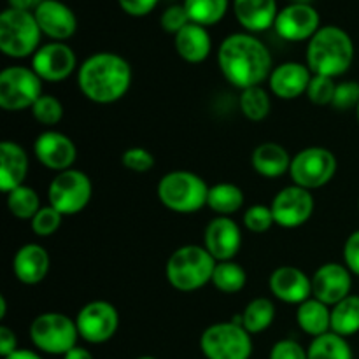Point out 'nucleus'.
<instances>
[{
    "instance_id": "obj_11",
    "label": "nucleus",
    "mask_w": 359,
    "mask_h": 359,
    "mask_svg": "<svg viewBox=\"0 0 359 359\" xmlns=\"http://www.w3.org/2000/svg\"><path fill=\"white\" fill-rule=\"evenodd\" d=\"M337 167V158L332 151L312 146L294 154L291 160L290 175L294 184L312 191L328 184L335 177Z\"/></svg>"
},
{
    "instance_id": "obj_14",
    "label": "nucleus",
    "mask_w": 359,
    "mask_h": 359,
    "mask_svg": "<svg viewBox=\"0 0 359 359\" xmlns=\"http://www.w3.org/2000/svg\"><path fill=\"white\" fill-rule=\"evenodd\" d=\"M273 28L284 41H311L321 28V18L318 9L309 2H293L279 11Z\"/></svg>"
},
{
    "instance_id": "obj_7",
    "label": "nucleus",
    "mask_w": 359,
    "mask_h": 359,
    "mask_svg": "<svg viewBox=\"0 0 359 359\" xmlns=\"http://www.w3.org/2000/svg\"><path fill=\"white\" fill-rule=\"evenodd\" d=\"M30 339L42 353L65 356L79 339L76 319L60 312H44L32 321Z\"/></svg>"
},
{
    "instance_id": "obj_3",
    "label": "nucleus",
    "mask_w": 359,
    "mask_h": 359,
    "mask_svg": "<svg viewBox=\"0 0 359 359\" xmlns=\"http://www.w3.org/2000/svg\"><path fill=\"white\" fill-rule=\"evenodd\" d=\"M354 62V42L344 28L335 25L321 27L309 41L307 67L314 76H342Z\"/></svg>"
},
{
    "instance_id": "obj_21",
    "label": "nucleus",
    "mask_w": 359,
    "mask_h": 359,
    "mask_svg": "<svg viewBox=\"0 0 359 359\" xmlns=\"http://www.w3.org/2000/svg\"><path fill=\"white\" fill-rule=\"evenodd\" d=\"M314 74L307 65L298 62H284L273 67L269 77L270 91L280 100H294L307 93V88Z\"/></svg>"
},
{
    "instance_id": "obj_38",
    "label": "nucleus",
    "mask_w": 359,
    "mask_h": 359,
    "mask_svg": "<svg viewBox=\"0 0 359 359\" xmlns=\"http://www.w3.org/2000/svg\"><path fill=\"white\" fill-rule=\"evenodd\" d=\"M276 224L272 207L256 203L244 212V226L252 233H265Z\"/></svg>"
},
{
    "instance_id": "obj_12",
    "label": "nucleus",
    "mask_w": 359,
    "mask_h": 359,
    "mask_svg": "<svg viewBox=\"0 0 359 359\" xmlns=\"http://www.w3.org/2000/svg\"><path fill=\"white\" fill-rule=\"evenodd\" d=\"M76 325L79 337L88 344H104L118 332V309L111 302L93 300L77 312Z\"/></svg>"
},
{
    "instance_id": "obj_31",
    "label": "nucleus",
    "mask_w": 359,
    "mask_h": 359,
    "mask_svg": "<svg viewBox=\"0 0 359 359\" xmlns=\"http://www.w3.org/2000/svg\"><path fill=\"white\" fill-rule=\"evenodd\" d=\"M189 21L202 27L217 25L228 13L230 0H184L182 2Z\"/></svg>"
},
{
    "instance_id": "obj_17",
    "label": "nucleus",
    "mask_w": 359,
    "mask_h": 359,
    "mask_svg": "<svg viewBox=\"0 0 359 359\" xmlns=\"http://www.w3.org/2000/svg\"><path fill=\"white\" fill-rule=\"evenodd\" d=\"M34 153L37 160L56 174L72 168L77 160V147L69 135L56 130H46L35 139Z\"/></svg>"
},
{
    "instance_id": "obj_35",
    "label": "nucleus",
    "mask_w": 359,
    "mask_h": 359,
    "mask_svg": "<svg viewBox=\"0 0 359 359\" xmlns=\"http://www.w3.org/2000/svg\"><path fill=\"white\" fill-rule=\"evenodd\" d=\"M242 114L251 121H263L270 114V95L263 90L262 86H252L242 90L241 98H238Z\"/></svg>"
},
{
    "instance_id": "obj_23",
    "label": "nucleus",
    "mask_w": 359,
    "mask_h": 359,
    "mask_svg": "<svg viewBox=\"0 0 359 359\" xmlns=\"http://www.w3.org/2000/svg\"><path fill=\"white\" fill-rule=\"evenodd\" d=\"M233 13L248 34H259L276 25L277 0H233Z\"/></svg>"
},
{
    "instance_id": "obj_16",
    "label": "nucleus",
    "mask_w": 359,
    "mask_h": 359,
    "mask_svg": "<svg viewBox=\"0 0 359 359\" xmlns=\"http://www.w3.org/2000/svg\"><path fill=\"white\" fill-rule=\"evenodd\" d=\"M311 279L312 297L330 307L349 297L353 290V273L340 263H325L316 270Z\"/></svg>"
},
{
    "instance_id": "obj_48",
    "label": "nucleus",
    "mask_w": 359,
    "mask_h": 359,
    "mask_svg": "<svg viewBox=\"0 0 359 359\" xmlns=\"http://www.w3.org/2000/svg\"><path fill=\"white\" fill-rule=\"evenodd\" d=\"M63 359H93V356H91V353L88 349L76 346L63 356Z\"/></svg>"
},
{
    "instance_id": "obj_50",
    "label": "nucleus",
    "mask_w": 359,
    "mask_h": 359,
    "mask_svg": "<svg viewBox=\"0 0 359 359\" xmlns=\"http://www.w3.org/2000/svg\"><path fill=\"white\" fill-rule=\"evenodd\" d=\"M7 312V300L4 294H0V319H6Z\"/></svg>"
},
{
    "instance_id": "obj_47",
    "label": "nucleus",
    "mask_w": 359,
    "mask_h": 359,
    "mask_svg": "<svg viewBox=\"0 0 359 359\" xmlns=\"http://www.w3.org/2000/svg\"><path fill=\"white\" fill-rule=\"evenodd\" d=\"M41 0H7L11 9H20V11H34Z\"/></svg>"
},
{
    "instance_id": "obj_40",
    "label": "nucleus",
    "mask_w": 359,
    "mask_h": 359,
    "mask_svg": "<svg viewBox=\"0 0 359 359\" xmlns=\"http://www.w3.org/2000/svg\"><path fill=\"white\" fill-rule=\"evenodd\" d=\"M121 163L126 170L146 174L154 167V156L151 154V151L144 149V147H128L121 154Z\"/></svg>"
},
{
    "instance_id": "obj_27",
    "label": "nucleus",
    "mask_w": 359,
    "mask_h": 359,
    "mask_svg": "<svg viewBox=\"0 0 359 359\" xmlns=\"http://www.w3.org/2000/svg\"><path fill=\"white\" fill-rule=\"evenodd\" d=\"M297 323L311 337H321L332 332V309L318 298L311 297L297 309Z\"/></svg>"
},
{
    "instance_id": "obj_26",
    "label": "nucleus",
    "mask_w": 359,
    "mask_h": 359,
    "mask_svg": "<svg viewBox=\"0 0 359 359\" xmlns=\"http://www.w3.org/2000/svg\"><path fill=\"white\" fill-rule=\"evenodd\" d=\"M291 160L286 147L277 142H263L252 151L251 165L259 175L263 177H280L286 172H290Z\"/></svg>"
},
{
    "instance_id": "obj_18",
    "label": "nucleus",
    "mask_w": 359,
    "mask_h": 359,
    "mask_svg": "<svg viewBox=\"0 0 359 359\" xmlns=\"http://www.w3.org/2000/svg\"><path fill=\"white\" fill-rule=\"evenodd\" d=\"M242 245L241 226L231 217L217 216L207 224L203 233V248L219 262H231L238 255Z\"/></svg>"
},
{
    "instance_id": "obj_44",
    "label": "nucleus",
    "mask_w": 359,
    "mask_h": 359,
    "mask_svg": "<svg viewBox=\"0 0 359 359\" xmlns=\"http://www.w3.org/2000/svg\"><path fill=\"white\" fill-rule=\"evenodd\" d=\"M344 265L359 277V230L353 231L344 244Z\"/></svg>"
},
{
    "instance_id": "obj_25",
    "label": "nucleus",
    "mask_w": 359,
    "mask_h": 359,
    "mask_svg": "<svg viewBox=\"0 0 359 359\" xmlns=\"http://www.w3.org/2000/svg\"><path fill=\"white\" fill-rule=\"evenodd\" d=\"M174 46L177 55L188 63H202L209 58L212 49V39L205 27L188 23L174 35Z\"/></svg>"
},
{
    "instance_id": "obj_36",
    "label": "nucleus",
    "mask_w": 359,
    "mask_h": 359,
    "mask_svg": "<svg viewBox=\"0 0 359 359\" xmlns=\"http://www.w3.org/2000/svg\"><path fill=\"white\" fill-rule=\"evenodd\" d=\"M32 114L35 121L44 126H55L63 118V105L53 95H42L34 105H32Z\"/></svg>"
},
{
    "instance_id": "obj_51",
    "label": "nucleus",
    "mask_w": 359,
    "mask_h": 359,
    "mask_svg": "<svg viewBox=\"0 0 359 359\" xmlns=\"http://www.w3.org/2000/svg\"><path fill=\"white\" fill-rule=\"evenodd\" d=\"M356 118H358V125H359V104H358V107H356Z\"/></svg>"
},
{
    "instance_id": "obj_24",
    "label": "nucleus",
    "mask_w": 359,
    "mask_h": 359,
    "mask_svg": "<svg viewBox=\"0 0 359 359\" xmlns=\"http://www.w3.org/2000/svg\"><path fill=\"white\" fill-rule=\"evenodd\" d=\"M27 174V151L13 140H4L0 144V189L7 195L14 188L25 184Z\"/></svg>"
},
{
    "instance_id": "obj_13",
    "label": "nucleus",
    "mask_w": 359,
    "mask_h": 359,
    "mask_svg": "<svg viewBox=\"0 0 359 359\" xmlns=\"http://www.w3.org/2000/svg\"><path fill=\"white\" fill-rule=\"evenodd\" d=\"M270 207H272L276 224L291 230V228L302 226L311 219L316 202L309 189L293 184L280 189L273 196Z\"/></svg>"
},
{
    "instance_id": "obj_5",
    "label": "nucleus",
    "mask_w": 359,
    "mask_h": 359,
    "mask_svg": "<svg viewBox=\"0 0 359 359\" xmlns=\"http://www.w3.org/2000/svg\"><path fill=\"white\" fill-rule=\"evenodd\" d=\"M209 189L210 186L195 172L174 170L158 182V198L172 212L193 214L207 205Z\"/></svg>"
},
{
    "instance_id": "obj_49",
    "label": "nucleus",
    "mask_w": 359,
    "mask_h": 359,
    "mask_svg": "<svg viewBox=\"0 0 359 359\" xmlns=\"http://www.w3.org/2000/svg\"><path fill=\"white\" fill-rule=\"evenodd\" d=\"M4 359H42L39 356L37 353H34V351H28V349H16L13 354H9L7 358Z\"/></svg>"
},
{
    "instance_id": "obj_33",
    "label": "nucleus",
    "mask_w": 359,
    "mask_h": 359,
    "mask_svg": "<svg viewBox=\"0 0 359 359\" xmlns=\"http://www.w3.org/2000/svg\"><path fill=\"white\" fill-rule=\"evenodd\" d=\"M210 283L221 293L233 294L244 290L245 283H248V273H245L244 266L235 263L233 259L231 262H219L216 263Z\"/></svg>"
},
{
    "instance_id": "obj_46",
    "label": "nucleus",
    "mask_w": 359,
    "mask_h": 359,
    "mask_svg": "<svg viewBox=\"0 0 359 359\" xmlns=\"http://www.w3.org/2000/svg\"><path fill=\"white\" fill-rule=\"evenodd\" d=\"M18 349L16 333L7 326H0V354L2 358H7Z\"/></svg>"
},
{
    "instance_id": "obj_28",
    "label": "nucleus",
    "mask_w": 359,
    "mask_h": 359,
    "mask_svg": "<svg viewBox=\"0 0 359 359\" xmlns=\"http://www.w3.org/2000/svg\"><path fill=\"white\" fill-rule=\"evenodd\" d=\"M273 319H276V305L272 300L265 297H258L248 304L238 318L233 319V323L242 325L248 330L251 335L262 333L272 326Z\"/></svg>"
},
{
    "instance_id": "obj_1",
    "label": "nucleus",
    "mask_w": 359,
    "mask_h": 359,
    "mask_svg": "<svg viewBox=\"0 0 359 359\" xmlns=\"http://www.w3.org/2000/svg\"><path fill=\"white\" fill-rule=\"evenodd\" d=\"M217 65L228 83L235 88L262 86L272 74L270 49L255 34H231L217 49Z\"/></svg>"
},
{
    "instance_id": "obj_10",
    "label": "nucleus",
    "mask_w": 359,
    "mask_h": 359,
    "mask_svg": "<svg viewBox=\"0 0 359 359\" xmlns=\"http://www.w3.org/2000/svg\"><path fill=\"white\" fill-rule=\"evenodd\" d=\"M42 95V79L32 67L13 65L0 72V107L4 111L32 109Z\"/></svg>"
},
{
    "instance_id": "obj_9",
    "label": "nucleus",
    "mask_w": 359,
    "mask_h": 359,
    "mask_svg": "<svg viewBox=\"0 0 359 359\" xmlns=\"http://www.w3.org/2000/svg\"><path fill=\"white\" fill-rule=\"evenodd\" d=\"M93 195L91 179L77 168L58 172L48 188L49 205L62 216H74L86 209Z\"/></svg>"
},
{
    "instance_id": "obj_45",
    "label": "nucleus",
    "mask_w": 359,
    "mask_h": 359,
    "mask_svg": "<svg viewBox=\"0 0 359 359\" xmlns=\"http://www.w3.org/2000/svg\"><path fill=\"white\" fill-rule=\"evenodd\" d=\"M158 2H160V0H118L123 13H126L128 16L133 18H142L147 16L149 13H153L154 7L158 6Z\"/></svg>"
},
{
    "instance_id": "obj_42",
    "label": "nucleus",
    "mask_w": 359,
    "mask_h": 359,
    "mask_svg": "<svg viewBox=\"0 0 359 359\" xmlns=\"http://www.w3.org/2000/svg\"><path fill=\"white\" fill-rule=\"evenodd\" d=\"M160 23L161 28H163L167 34L175 35L177 32H181L186 25L191 23V21H189V16L188 13H186L184 6H182V4H174V6L167 7V9L163 11Z\"/></svg>"
},
{
    "instance_id": "obj_43",
    "label": "nucleus",
    "mask_w": 359,
    "mask_h": 359,
    "mask_svg": "<svg viewBox=\"0 0 359 359\" xmlns=\"http://www.w3.org/2000/svg\"><path fill=\"white\" fill-rule=\"evenodd\" d=\"M270 359H309L307 351L294 340H279L270 351Z\"/></svg>"
},
{
    "instance_id": "obj_15",
    "label": "nucleus",
    "mask_w": 359,
    "mask_h": 359,
    "mask_svg": "<svg viewBox=\"0 0 359 359\" xmlns=\"http://www.w3.org/2000/svg\"><path fill=\"white\" fill-rule=\"evenodd\" d=\"M32 69L42 81L60 83L77 69L76 53L65 42L51 41L42 44L32 56Z\"/></svg>"
},
{
    "instance_id": "obj_32",
    "label": "nucleus",
    "mask_w": 359,
    "mask_h": 359,
    "mask_svg": "<svg viewBox=\"0 0 359 359\" xmlns=\"http://www.w3.org/2000/svg\"><path fill=\"white\" fill-rule=\"evenodd\" d=\"M309 359H353V349L346 337L328 332L316 337L309 346Z\"/></svg>"
},
{
    "instance_id": "obj_20",
    "label": "nucleus",
    "mask_w": 359,
    "mask_h": 359,
    "mask_svg": "<svg viewBox=\"0 0 359 359\" xmlns=\"http://www.w3.org/2000/svg\"><path fill=\"white\" fill-rule=\"evenodd\" d=\"M269 286L273 297L284 304L300 305L312 297V279L304 270L291 265L273 270Z\"/></svg>"
},
{
    "instance_id": "obj_34",
    "label": "nucleus",
    "mask_w": 359,
    "mask_h": 359,
    "mask_svg": "<svg viewBox=\"0 0 359 359\" xmlns=\"http://www.w3.org/2000/svg\"><path fill=\"white\" fill-rule=\"evenodd\" d=\"M41 196L34 188L27 184H21L7 193V209L18 219H28L41 210Z\"/></svg>"
},
{
    "instance_id": "obj_39",
    "label": "nucleus",
    "mask_w": 359,
    "mask_h": 359,
    "mask_svg": "<svg viewBox=\"0 0 359 359\" xmlns=\"http://www.w3.org/2000/svg\"><path fill=\"white\" fill-rule=\"evenodd\" d=\"M337 83L332 77L312 76L311 84L307 88V97L316 105H332L333 95H335Z\"/></svg>"
},
{
    "instance_id": "obj_2",
    "label": "nucleus",
    "mask_w": 359,
    "mask_h": 359,
    "mask_svg": "<svg viewBox=\"0 0 359 359\" xmlns=\"http://www.w3.org/2000/svg\"><path fill=\"white\" fill-rule=\"evenodd\" d=\"M77 84L88 100L102 105L114 104L128 93L132 67L121 55L95 53L77 69Z\"/></svg>"
},
{
    "instance_id": "obj_52",
    "label": "nucleus",
    "mask_w": 359,
    "mask_h": 359,
    "mask_svg": "<svg viewBox=\"0 0 359 359\" xmlns=\"http://www.w3.org/2000/svg\"><path fill=\"white\" fill-rule=\"evenodd\" d=\"M137 359H156V358H151V356H142V358H137Z\"/></svg>"
},
{
    "instance_id": "obj_4",
    "label": "nucleus",
    "mask_w": 359,
    "mask_h": 359,
    "mask_svg": "<svg viewBox=\"0 0 359 359\" xmlns=\"http://www.w3.org/2000/svg\"><path fill=\"white\" fill-rule=\"evenodd\" d=\"M216 263L203 245L188 244L172 252L165 273L174 290L191 293L212 280Z\"/></svg>"
},
{
    "instance_id": "obj_22",
    "label": "nucleus",
    "mask_w": 359,
    "mask_h": 359,
    "mask_svg": "<svg viewBox=\"0 0 359 359\" xmlns=\"http://www.w3.org/2000/svg\"><path fill=\"white\" fill-rule=\"evenodd\" d=\"M51 265L48 251L41 244H25L13 258V272L25 286H37L46 279Z\"/></svg>"
},
{
    "instance_id": "obj_6",
    "label": "nucleus",
    "mask_w": 359,
    "mask_h": 359,
    "mask_svg": "<svg viewBox=\"0 0 359 359\" xmlns=\"http://www.w3.org/2000/svg\"><path fill=\"white\" fill-rule=\"evenodd\" d=\"M42 32L34 11L7 9L0 14V49L9 58L34 56L41 48Z\"/></svg>"
},
{
    "instance_id": "obj_37",
    "label": "nucleus",
    "mask_w": 359,
    "mask_h": 359,
    "mask_svg": "<svg viewBox=\"0 0 359 359\" xmlns=\"http://www.w3.org/2000/svg\"><path fill=\"white\" fill-rule=\"evenodd\" d=\"M63 216L48 203V205H42L41 210L32 217L30 226L32 231L39 237H49V235L55 233L60 226H62Z\"/></svg>"
},
{
    "instance_id": "obj_30",
    "label": "nucleus",
    "mask_w": 359,
    "mask_h": 359,
    "mask_svg": "<svg viewBox=\"0 0 359 359\" xmlns=\"http://www.w3.org/2000/svg\"><path fill=\"white\" fill-rule=\"evenodd\" d=\"M332 332L340 337H353L359 332V297L351 293L332 307Z\"/></svg>"
},
{
    "instance_id": "obj_41",
    "label": "nucleus",
    "mask_w": 359,
    "mask_h": 359,
    "mask_svg": "<svg viewBox=\"0 0 359 359\" xmlns=\"http://www.w3.org/2000/svg\"><path fill=\"white\" fill-rule=\"evenodd\" d=\"M359 104V83L356 81H344L337 84L335 95H333L332 107L337 111H349L356 109Z\"/></svg>"
},
{
    "instance_id": "obj_8",
    "label": "nucleus",
    "mask_w": 359,
    "mask_h": 359,
    "mask_svg": "<svg viewBox=\"0 0 359 359\" xmlns=\"http://www.w3.org/2000/svg\"><path fill=\"white\" fill-rule=\"evenodd\" d=\"M200 349L207 359H249L252 354L251 333L233 321L216 323L202 333Z\"/></svg>"
},
{
    "instance_id": "obj_19",
    "label": "nucleus",
    "mask_w": 359,
    "mask_h": 359,
    "mask_svg": "<svg viewBox=\"0 0 359 359\" xmlns=\"http://www.w3.org/2000/svg\"><path fill=\"white\" fill-rule=\"evenodd\" d=\"M42 35L51 41L65 42L77 30V18L67 4L60 0H41L34 9Z\"/></svg>"
},
{
    "instance_id": "obj_29",
    "label": "nucleus",
    "mask_w": 359,
    "mask_h": 359,
    "mask_svg": "<svg viewBox=\"0 0 359 359\" xmlns=\"http://www.w3.org/2000/svg\"><path fill=\"white\" fill-rule=\"evenodd\" d=\"M207 207H210L217 216L230 217L244 207V191L233 182H217L210 186Z\"/></svg>"
}]
</instances>
